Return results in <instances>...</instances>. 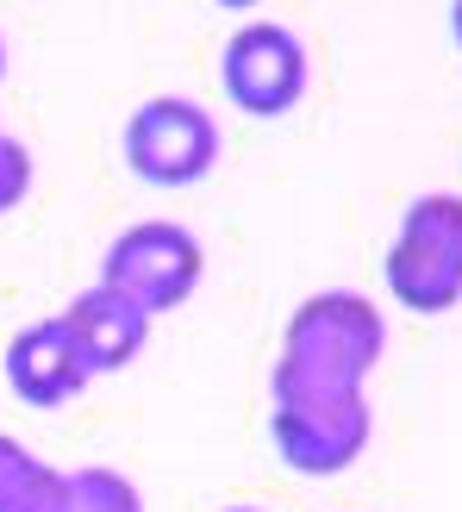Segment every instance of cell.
Masks as SVG:
<instances>
[{
    "mask_svg": "<svg viewBox=\"0 0 462 512\" xmlns=\"http://www.w3.org/2000/svg\"><path fill=\"white\" fill-rule=\"evenodd\" d=\"M381 344H388V325H381L375 306L350 288H325V294L294 306L288 331H281V363L269 375V394L275 400H288V394H363Z\"/></svg>",
    "mask_w": 462,
    "mask_h": 512,
    "instance_id": "6da1fadb",
    "label": "cell"
},
{
    "mask_svg": "<svg viewBox=\"0 0 462 512\" xmlns=\"http://www.w3.org/2000/svg\"><path fill=\"white\" fill-rule=\"evenodd\" d=\"M381 275L406 313H450L462 300V194L413 200Z\"/></svg>",
    "mask_w": 462,
    "mask_h": 512,
    "instance_id": "7a4b0ae2",
    "label": "cell"
},
{
    "mask_svg": "<svg viewBox=\"0 0 462 512\" xmlns=\"http://www.w3.org/2000/svg\"><path fill=\"white\" fill-rule=\"evenodd\" d=\"M125 169L150 188H194L219 169V119L188 94H157L125 119Z\"/></svg>",
    "mask_w": 462,
    "mask_h": 512,
    "instance_id": "3957f363",
    "label": "cell"
},
{
    "mask_svg": "<svg viewBox=\"0 0 462 512\" xmlns=\"http://www.w3.org/2000/svg\"><path fill=\"white\" fill-rule=\"evenodd\" d=\"M225 94L231 107L250 113V119H281L306 100V82H313V63H306V44L275 19H250L225 38Z\"/></svg>",
    "mask_w": 462,
    "mask_h": 512,
    "instance_id": "277c9868",
    "label": "cell"
},
{
    "mask_svg": "<svg viewBox=\"0 0 462 512\" xmlns=\"http://www.w3.org/2000/svg\"><path fill=\"white\" fill-rule=\"evenodd\" d=\"M200 269H207V256H200L194 232H182L169 219H150L113 238L100 281L119 288L132 306H144V313H169V306H182L200 288Z\"/></svg>",
    "mask_w": 462,
    "mask_h": 512,
    "instance_id": "5b68a950",
    "label": "cell"
},
{
    "mask_svg": "<svg viewBox=\"0 0 462 512\" xmlns=\"http://www.w3.org/2000/svg\"><path fill=\"white\" fill-rule=\"evenodd\" d=\"M275 450L300 475H338L369 450V400L363 394H288L275 400Z\"/></svg>",
    "mask_w": 462,
    "mask_h": 512,
    "instance_id": "8992f818",
    "label": "cell"
},
{
    "mask_svg": "<svg viewBox=\"0 0 462 512\" xmlns=\"http://www.w3.org/2000/svg\"><path fill=\"white\" fill-rule=\"evenodd\" d=\"M7 381H13V394L25 406H63V400L82 394L94 375L82 363V350H75L69 325L63 319H38L7 344Z\"/></svg>",
    "mask_w": 462,
    "mask_h": 512,
    "instance_id": "52a82bcc",
    "label": "cell"
},
{
    "mask_svg": "<svg viewBox=\"0 0 462 512\" xmlns=\"http://www.w3.org/2000/svg\"><path fill=\"white\" fill-rule=\"evenodd\" d=\"M63 325H69L75 350H82L88 375L132 369V356H138V350H144V338H150V313H144V306H132L119 288H107V281L75 300L69 313H63Z\"/></svg>",
    "mask_w": 462,
    "mask_h": 512,
    "instance_id": "ba28073f",
    "label": "cell"
},
{
    "mask_svg": "<svg viewBox=\"0 0 462 512\" xmlns=\"http://www.w3.org/2000/svg\"><path fill=\"white\" fill-rule=\"evenodd\" d=\"M0 512H69V475L0 438Z\"/></svg>",
    "mask_w": 462,
    "mask_h": 512,
    "instance_id": "9c48e42d",
    "label": "cell"
},
{
    "mask_svg": "<svg viewBox=\"0 0 462 512\" xmlns=\"http://www.w3.org/2000/svg\"><path fill=\"white\" fill-rule=\"evenodd\" d=\"M69 512H144V500L113 469H75L69 475Z\"/></svg>",
    "mask_w": 462,
    "mask_h": 512,
    "instance_id": "30bf717a",
    "label": "cell"
},
{
    "mask_svg": "<svg viewBox=\"0 0 462 512\" xmlns=\"http://www.w3.org/2000/svg\"><path fill=\"white\" fill-rule=\"evenodd\" d=\"M25 188H32V150L0 132V213H13L25 200Z\"/></svg>",
    "mask_w": 462,
    "mask_h": 512,
    "instance_id": "8fae6325",
    "label": "cell"
},
{
    "mask_svg": "<svg viewBox=\"0 0 462 512\" xmlns=\"http://www.w3.org/2000/svg\"><path fill=\"white\" fill-rule=\"evenodd\" d=\"M213 7H225V13H250V7H263V0H213Z\"/></svg>",
    "mask_w": 462,
    "mask_h": 512,
    "instance_id": "7c38bea8",
    "label": "cell"
},
{
    "mask_svg": "<svg viewBox=\"0 0 462 512\" xmlns=\"http://www.w3.org/2000/svg\"><path fill=\"white\" fill-rule=\"evenodd\" d=\"M450 25H456V44H462V0H456V13H450Z\"/></svg>",
    "mask_w": 462,
    "mask_h": 512,
    "instance_id": "4fadbf2b",
    "label": "cell"
},
{
    "mask_svg": "<svg viewBox=\"0 0 462 512\" xmlns=\"http://www.w3.org/2000/svg\"><path fill=\"white\" fill-rule=\"evenodd\" d=\"M0 75H7V44H0Z\"/></svg>",
    "mask_w": 462,
    "mask_h": 512,
    "instance_id": "5bb4252c",
    "label": "cell"
},
{
    "mask_svg": "<svg viewBox=\"0 0 462 512\" xmlns=\"http://www.w3.org/2000/svg\"><path fill=\"white\" fill-rule=\"evenodd\" d=\"M225 512H256V506H225Z\"/></svg>",
    "mask_w": 462,
    "mask_h": 512,
    "instance_id": "9a60e30c",
    "label": "cell"
}]
</instances>
